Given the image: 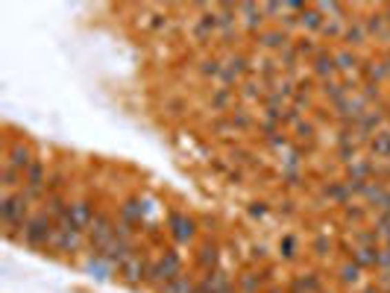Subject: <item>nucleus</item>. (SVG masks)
<instances>
[{
	"instance_id": "18",
	"label": "nucleus",
	"mask_w": 390,
	"mask_h": 293,
	"mask_svg": "<svg viewBox=\"0 0 390 293\" xmlns=\"http://www.w3.org/2000/svg\"><path fill=\"white\" fill-rule=\"evenodd\" d=\"M83 273H85L88 279H94V281H109L114 273H118V270H114L103 255L88 252V255H85V261H83Z\"/></svg>"
},
{
	"instance_id": "53",
	"label": "nucleus",
	"mask_w": 390,
	"mask_h": 293,
	"mask_svg": "<svg viewBox=\"0 0 390 293\" xmlns=\"http://www.w3.org/2000/svg\"><path fill=\"white\" fill-rule=\"evenodd\" d=\"M384 246H390V238H387V241H384Z\"/></svg>"
},
{
	"instance_id": "5",
	"label": "nucleus",
	"mask_w": 390,
	"mask_h": 293,
	"mask_svg": "<svg viewBox=\"0 0 390 293\" xmlns=\"http://www.w3.org/2000/svg\"><path fill=\"white\" fill-rule=\"evenodd\" d=\"M39 156H36V150H32V144L27 138H9L6 141V147H3V164H6V168L27 173V168Z\"/></svg>"
},
{
	"instance_id": "1",
	"label": "nucleus",
	"mask_w": 390,
	"mask_h": 293,
	"mask_svg": "<svg viewBox=\"0 0 390 293\" xmlns=\"http://www.w3.org/2000/svg\"><path fill=\"white\" fill-rule=\"evenodd\" d=\"M56 223L44 214L41 208H36V214H32L24 229H21V246H30V250H50L53 246V238H56Z\"/></svg>"
},
{
	"instance_id": "23",
	"label": "nucleus",
	"mask_w": 390,
	"mask_h": 293,
	"mask_svg": "<svg viewBox=\"0 0 390 293\" xmlns=\"http://www.w3.org/2000/svg\"><path fill=\"white\" fill-rule=\"evenodd\" d=\"M44 214H48L53 223H59L62 217H68V208H71V199H68V194H48L44 196V203L39 205Z\"/></svg>"
},
{
	"instance_id": "24",
	"label": "nucleus",
	"mask_w": 390,
	"mask_h": 293,
	"mask_svg": "<svg viewBox=\"0 0 390 293\" xmlns=\"http://www.w3.org/2000/svg\"><path fill=\"white\" fill-rule=\"evenodd\" d=\"M361 62H364V56L361 53H355L349 50V47H343V50H335V65H338V74L343 77H355L361 70Z\"/></svg>"
},
{
	"instance_id": "2",
	"label": "nucleus",
	"mask_w": 390,
	"mask_h": 293,
	"mask_svg": "<svg viewBox=\"0 0 390 293\" xmlns=\"http://www.w3.org/2000/svg\"><path fill=\"white\" fill-rule=\"evenodd\" d=\"M182 273V255L179 250H162V255L153 258V267H150V276H147V285L144 287H162L165 281L176 279Z\"/></svg>"
},
{
	"instance_id": "25",
	"label": "nucleus",
	"mask_w": 390,
	"mask_h": 293,
	"mask_svg": "<svg viewBox=\"0 0 390 293\" xmlns=\"http://www.w3.org/2000/svg\"><path fill=\"white\" fill-rule=\"evenodd\" d=\"M323 23H326V18H323V12H320L314 3H308L302 12H300V30H305V32H314V35H320V30H323Z\"/></svg>"
},
{
	"instance_id": "26",
	"label": "nucleus",
	"mask_w": 390,
	"mask_h": 293,
	"mask_svg": "<svg viewBox=\"0 0 390 293\" xmlns=\"http://www.w3.org/2000/svg\"><path fill=\"white\" fill-rule=\"evenodd\" d=\"M235 97H238L235 88H223V85L214 88L212 97H209L212 112H232V109H235Z\"/></svg>"
},
{
	"instance_id": "12",
	"label": "nucleus",
	"mask_w": 390,
	"mask_h": 293,
	"mask_svg": "<svg viewBox=\"0 0 390 293\" xmlns=\"http://www.w3.org/2000/svg\"><path fill=\"white\" fill-rule=\"evenodd\" d=\"M68 217H71V223H74L79 232H88V226H91V223H94V217H97V208H94V203H91V199L79 196V199H71Z\"/></svg>"
},
{
	"instance_id": "39",
	"label": "nucleus",
	"mask_w": 390,
	"mask_h": 293,
	"mask_svg": "<svg viewBox=\"0 0 390 293\" xmlns=\"http://www.w3.org/2000/svg\"><path fill=\"white\" fill-rule=\"evenodd\" d=\"M226 117H229V123H232L235 132H247V129H252V114L244 109V105H238V109H232Z\"/></svg>"
},
{
	"instance_id": "34",
	"label": "nucleus",
	"mask_w": 390,
	"mask_h": 293,
	"mask_svg": "<svg viewBox=\"0 0 390 293\" xmlns=\"http://www.w3.org/2000/svg\"><path fill=\"white\" fill-rule=\"evenodd\" d=\"M390 191V182H384V179H370L364 185V203H370V205H378L384 199V194Z\"/></svg>"
},
{
	"instance_id": "11",
	"label": "nucleus",
	"mask_w": 390,
	"mask_h": 293,
	"mask_svg": "<svg viewBox=\"0 0 390 293\" xmlns=\"http://www.w3.org/2000/svg\"><path fill=\"white\" fill-rule=\"evenodd\" d=\"M191 35H194V41H197V44H203V47L214 39V35H217V18H214V6H212V9L205 6V9H203V15H197V18H194V23H191Z\"/></svg>"
},
{
	"instance_id": "14",
	"label": "nucleus",
	"mask_w": 390,
	"mask_h": 293,
	"mask_svg": "<svg viewBox=\"0 0 390 293\" xmlns=\"http://www.w3.org/2000/svg\"><path fill=\"white\" fill-rule=\"evenodd\" d=\"M238 21H240V27H244L247 32H252V35L267 30L265 12H261V6H256V3H238Z\"/></svg>"
},
{
	"instance_id": "4",
	"label": "nucleus",
	"mask_w": 390,
	"mask_h": 293,
	"mask_svg": "<svg viewBox=\"0 0 390 293\" xmlns=\"http://www.w3.org/2000/svg\"><path fill=\"white\" fill-rule=\"evenodd\" d=\"M85 238H88V252H94V255H100L112 243V238H114V217L109 214L106 208H97V217L88 226Z\"/></svg>"
},
{
	"instance_id": "29",
	"label": "nucleus",
	"mask_w": 390,
	"mask_h": 293,
	"mask_svg": "<svg viewBox=\"0 0 390 293\" xmlns=\"http://www.w3.org/2000/svg\"><path fill=\"white\" fill-rule=\"evenodd\" d=\"M194 287H197V279L188 273H179L176 279L165 281L162 287H156V293H194Z\"/></svg>"
},
{
	"instance_id": "51",
	"label": "nucleus",
	"mask_w": 390,
	"mask_h": 293,
	"mask_svg": "<svg viewBox=\"0 0 390 293\" xmlns=\"http://www.w3.org/2000/svg\"><path fill=\"white\" fill-rule=\"evenodd\" d=\"M378 9H382V15H384V21L390 23V3H378Z\"/></svg>"
},
{
	"instance_id": "46",
	"label": "nucleus",
	"mask_w": 390,
	"mask_h": 293,
	"mask_svg": "<svg viewBox=\"0 0 390 293\" xmlns=\"http://www.w3.org/2000/svg\"><path fill=\"white\" fill-rule=\"evenodd\" d=\"M376 273H390V246H378L376 250Z\"/></svg>"
},
{
	"instance_id": "35",
	"label": "nucleus",
	"mask_w": 390,
	"mask_h": 293,
	"mask_svg": "<svg viewBox=\"0 0 390 293\" xmlns=\"http://www.w3.org/2000/svg\"><path fill=\"white\" fill-rule=\"evenodd\" d=\"M347 21H349V18H326L323 30H320V39H326V41H343V32H347Z\"/></svg>"
},
{
	"instance_id": "44",
	"label": "nucleus",
	"mask_w": 390,
	"mask_h": 293,
	"mask_svg": "<svg viewBox=\"0 0 390 293\" xmlns=\"http://www.w3.org/2000/svg\"><path fill=\"white\" fill-rule=\"evenodd\" d=\"M247 211H249V217H252V220H265L270 211H273V205L267 203V199H252V203L247 205Z\"/></svg>"
},
{
	"instance_id": "10",
	"label": "nucleus",
	"mask_w": 390,
	"mask_h": 293,
	"mask_svg": "<svg viewBox=\"0 0 390 293\" xmlns=\"http://www.w3.org/2000/svg\"><path fill=\"white\" fill-rule=\"evenodd\" d=\"M343 44H347L349 50H355V53H358L361 47L370 44V32H367V23H364L361 12H352V15H349L347 32H343Z\"/></svg>"
},
{
	"instance_id": "40",
	"label": "nucleus",
	"mask_w": 390,
	"mask_h": 293,
	"mask_svg": "<svg viewBox=\"0 0 390 293\" xmlns=\"http://www.w3.org/2000/svg\"><path fill=\"white\" fill-rule=\"evenodd\" d=\"M378 250V246H376ZM376 250H364V246H352V261L358 264L361 270H376Z\"/></svg>"
},
{
	"instance_id": "47",
	"label": "nucleus",
	"mask_w": 390,
	"mask_h": 293,
	"mask_svg": "<svg viewBox=\"0 0 390 293\" xmlns=\"http://www.w3.org/2000/svg\"><path fill=\"white\" fill-rule=\"evenodd\" d=\"M261 141H265V144H267L270 150H276V152H279V150H288V147H291V138L285 135V129H279L276 135H270V138H261Z\"/></svg>"
},
{
	"instance_id": "27",
	"label": "nucleus",
	"mask_w": 390,
	"mask_h": 293,
	"mask_svg": "<svg viewBox=\"0 0 390 293\" xmlns=\"http://www.w3.org/2000/svg\"><path fill=\"white\" fill-rule=\"evenodd\" d=\"M276 250H279V258L285 264H294L296 258H300V238H296L294 232H285L276 243Z\"/></svg>"
},
{
	"instance_id": "8",
	"label": "nucleus",
	"mask_w": 390,
	"mask_h": 293,
	"mask_svg": "<svg viewBox=\"0 0 390 293\" xmlns=\"http://www.w3.org/2000/svg\"><path fill=\"white\" fill-rule=\"evenodd\" d=\"M220 258H223V246L217 243V238H205L197 243V252H194V264H197L200 273H212V270H220Z\"/></svg>"
},
{
	"instance_id": "52",
	"label": "nucleus",
	"mask_w": 390,
	"mask_h": 293,
	"mask_svg": "<svg viewBox=\"0 0 390 293\" xmlns=\"http://www.w3.org/2000/svg\"><path fill=\"white\" fill-rule=\"evenodd\" d=\"M382 62H384V68H387V74H390V53H382Z\"/></svg>"
},
{
	"instance_id": "20",
	"label": "nucleus",
	"mask_w": 390,
	"mask_h": 293,
	"mask_svg": "<svg viewBox=\"0 0 390 293\" xmlns=\"http://www.w3.org/2000/svg\"><path fill=\"white\" fill-rule=\"evenodd\" d=\"M358 77H361V82H373V85H382V82H387L390 74H387V68H384V62H382V53L364 59Z\"/></svg>"
},
{
	"instance_id": "45",
	"label": "nucleus",
	"mask_w": 390,
	"mask_h": 293,
	"mask_svg": "<svg viewBox=\"0 0 390 293\" xmlns=\"http://www.w3.org/2000/svg\"><path fill=\"white\" fill-rule=\"evenodd\" d=\"M302 121H305L302 112H300V109H294V105H288V109L282 112V129H296Z\"/></svg>"
},
{
	"instance_id": "36",
	"label": "nucleus",
	"mask_w": 390,
	"mask_h": 293,
	"mask_svg": "<svg viewBox=\"0 0 390 293\" xmlns=\"http://www.w3.org/2000/svg\"><path fill=\"white\" fill-rule=\"evenodd\" d=\"M335 250H338V243L331 241L329 234H317V238L311 241V255L317 258V261H329Z\"/></svg>"
},
{
	"instance_id": "22",
	"label": "nucleus",
	"mask_w": 390,
	"mask_h": 293,
	"mask_svg": "<svg viewBox=\"0 0 390 293\" xmlns=\"http://www.w3.org/2000/svg\"><path fill=\"white\" fill-rule=\"evenodd\" d=\"M267 82L265 79H258V77H249V79H244L238 85V100L240 103H265V97H267Z\"/></svg>"
},
{
	"instance_id": "15",
	"label": "nucleus",
	"mask_w": 390,
	"mask_h": 293,
	"mask_svg": "<svg viewBox=\"0 0 390 293\" xmlns=\"http://www.w3.org/2000/svg\"><path fill=\"white\" fill-rule=\"evenodd\" d=\"M256 39V47L258 50H273V53H279V50H285V47L291 44V35L288 32H282L279 27H267V30H261L258 35H252Z\"/></svg>"
},
{
	"instance_id": "48",
	"label": "nucleus",
	"mask_w": 390,
	"mask_h": 293,
	"mask_svg": "<svg viewBox=\"0 0 390 293\" xmlns=\"http://www.w3.org/2000/svg\"><path fill=\"white\" fill-rule=\"evenodd\" d=\"M273 208H276L282 217H294V214H296V205H294V199H291V196L279 199V205H273Z\"/></svg>"
},
{
	"instance_id": "38",
	"label": "nucleus",
	"mask_w": 390,
	"mask_h": 293,
	"mask_svg": "<svg viewBox=\"0 0 390 293\" xmlns=\"http://www.w3.org/2000/svg\"><path fill=\"white\" fill-rule=\"evenodd\" d=\"M68 185H71V176H68L65 168H53L48 176V194H65Z\"/></svg>"
},
{
	"instance_id": "50",
	"label": "nucleus",
	"mask_w": 390,
	"mask_h": 293,
	"mask_svg": "<svg viewBox=\"0 0 390 293\" xmlns=\"http://www.w3.org/2000/svg\"><path fill=\"white\" fill-rule=\"evenodd\" d=\"M209 168H212L214 173H226V176H229V161H226L223 156H214V159L209 161Z\"/></svg>"
},
{
	"instance_id": "16",
	"label": "nucleus",
	"mask_w": 390,
	"mask_h": 293,
	"mask_svg": "<svg viewBox=\"0 0 390 293\" xmlns=\"http://www.w3.org/2000/svg\"><path fill=\"white\" fill-rule=\"evenodd\" d=\"M364 23H367V32H370V41L376 39L378 44H387V47H390V23L384 21L382 9L373 6V9L364 15Z\"/></svg>"
},
{
	"instance_id": "3",
	"label": "nucleus",
	"mask_w": 390,
	"mask_h": 293,
	"mask_svg": "<svg viewBox=\"0 0 390 293\" xmlns=\"http://www.w3.org/2000/svg\"><path fill=\"white\" fill-rule=\"evenodd\" d=\"M150 267H153V258L147 255V252H135L130 261H123L118 267V279L123 281L126 287H132V290H138L147 285V276H150Z\"/></svg>"
},
{
	"instance_id": "37",
	"label": "nucleus",
	"mask_w": 390,
	"mask_h": 293,
	"mask_svg": "<svg viewBox=\"0 0 390 293\" xmlns=\"http://www.w3.org/2000/svg\"><path fill=\"white\" fill-rule=\"evenodd\" d=\"M294 47H296V53H300V59H308V62L323 53V44H320L314 35H302L300 41H294Z\"/></svg>"
},
{
	"instance_id": "28",
	"label": "nucleus",
	"mask_w": 390,
	"mask_h": 293,
	"mask_svg": "<svg viewBox=\"0 0 390 293\" xmlns=\"http://www.w3.org/2000/svg\"><path fill=\"white\" fill-rule=\"evenodd\" d=\"M382 234L376 232V226H358L352 232V246H364V250H376V246H382Z\"/></svg>"
},
{
	"instance_id": "41",
	"label": "nucleus",
	"mask_w": 390,
	"mask_h": 293,
	"mask_svg": "<svg viewBox=\"0 0 390 293\" xmlns=\"http://www.w3.org/2000/svg\"><path fill=\"white\" fill-rule=\"evenodd\" d=\"M358 150H361V144L358 141H343V144H338V161H343V164H352V161H358Z\"/></svg>"
},
{
	"instance_id": "42",
	"label": "nucleus",
	"mask_w": 390,
	"mask_h": 293,
	"mask_svg": "<svg viewBox=\"0 0 390 293\" xmlns=\"http://www.w3.org/2000/svg\"><path fill=\"white\" fill-rule=\"evenodd\" d=\"M296 281L302 285V290L305 293H320L323 290V279H320L314 270H308V273H302V276H296Z\"/></svg>"
},
{
	"instance_id": "32",
	"label": "nucleus",
	"mask_w": 390,
	"mask_h": 293,
	"mask_svg": "<svg viewBox=\"0 0 390 293\" xmlns=\"http://www.w3.org/2000/svg\"><path fill=\"white\" fill-rule=\"evenodd\" d=\"M367 214H370V211H367V205H361V203H347L340 208V220L347 223V226H352V229H358L361 223L367 220Z\"/></svg>"
},
{
	"instance_id": "19",
	"label": "nucleus",
	"mask_w": 390,
	"mask_h": 293,
	"mask_svg": "<svg viewBox=\"0 0 390 293\" xmlns=\"http://www.w3.org/2000/svg\"><path fill=\"white\" fill-rule=\"evenodd\" d=\"M118 220L130 223V226H135V229H141L144 226V203H141V196H126L123 203L118 205Z\"/></svg>"
},
{
	"instance_id": "13",
	"label": "nucleus",
	"mask_w": 390,
	"mask_h": 293,
	"mask_svg": "<svg viewBox=\"0 0 390 293\" xmlns=\"http://www.w3.org/2000/svg\"><path fill=\"white\" fill-rule=\"evenodd\" d=\"M308 70H311V77L317 82H329V79H338V65H335V50H326L323 47V53L314 56L311 62H308Z\"/></svg>"
},
{
	"instance_id": "9",
	"label": "nucleus",
	"mask_w": 390,
	"mask_h": 293,
	"mask_svg": "<svg viewBox=\"0 0 390 293\" xmlns=\"http://www.w3.org/2000/svg\"><path fill=\"white\" fill-rule=\"evenodd\" d=\"M135 252H141V250H138V238H112V243H109L100 255L106 258V261H109L114 270H118L123 261H130Z\"/></svg>"
},
{
	"instance_id": "31",
	"label": "nucleus",
	"mask_w": 390,
	"mask_h": 293,
	"mask_svg": "<svg viewBox=\"0 0 390 293\" xmlns=\"http://www.w3.org/2000/svg\"><path fill=\"white\" fill-rule=\"evenodd\" d=\"M367 147H370V152H373L376 159L387 161V159H390V129H387V126L378 129V132L370 138V144H367Z\"/></svg>"
},
{
	"instance_id": "7",
	"label": "nucleus",
	"mask_w": 390,
	"mask_h": 293,
	"mask_svg": "<svg viewBox=\"0 0 390 293\" xmlns=\"http://www.w3.org/2000/svg\"><path fill=\"white\" fill-rule=\"evenodd\" d=\"M200 232V223L194 220L185 211H170L167 214V234L174 238L176 243H191Z\"/></svg>"
},
{
	"instance_id": "30",
	"label": "nucleus",
	"mask_w": 390,
	"mask_h": 293,
	"mask_svg": "<svg viewBox=\"0 0 390 293\" xmlns=\"http://www.w3.org/2000/svg\"><path fill=\"white\" fill-rule=\"evenodd\" d=\"M21 188H24V173L21 170H12V168H0V191L6 194H18Z\"/></svg>"
},
{
	"instance_id": "49",
	"label": "nucleus",
	"mask_w": 390,
	"mask_h": 293,
	"mask_svg": "<svg viewBox=\"0 0 390 293\" xmlns=\"http://www.w3.org/2000/svg\"><path fill=\"white\" fill-rule=\"evenodd\" d=\"M267 246L265 243H252V261H258V264H267Z\"/></svg>"
},
{
	"instance_id": "17",
	"label": "nucleus",
	"mask_w": 390,
	"mask_h": 293,
	"mask_svg": "<svg viewBox=\"0 0 390 293\" xmlns=\"http://www.w3.org/2000/svg\"><path fill=\"white\" fill-rule=\"evenodd\" d=\"M320 196H323V203L329 205H347L352 203V194L347 188V179H331V182H323V188H320Z\"/></svg>"
},
{
	"instance_id": "21",
	"label": "nucleus",
	"mask_w": 390,
	"mask_h": 293,
	"mask_svg": "<svg viewBox=\"0 0 390 293\" xmlns=\"http://www.w3.org/2000/svg\"><path fill=\"white\" fill-rule=\"evenodd\" d=\"M338 285L343 290H355L358 285H364V270L352 261V258H343L338 264Z\"/></svg>"
},
{
	"instance_id": "33",
	"label": "nucleus",
	"mask_w": 390,
	"mask_h": 293,
	"mask_svg": "<svg viewBox=\"0 0 390 293\" xmlns=\"http://www.w3.org/2000/svg\"><path fill=\"white\" fill-rule=\"evenodd\" d=\"M197 70H200V77L203 79H220L223 74V59L220 56H203L200 62H197Z\"/></svg>"
},
{
	"instance_id": "43",
	"label": "nucleus",
	"mask_w": 390,
	"mask_h": 293,
	"mask_svg": "<svg viewBox=\"0 0 390 293\" xmlns=\"http://www.w3.org/2000/svg\"><path fill=\"white\" fill-rule=\"evenodd\" d=\"M276 27L282 30V32H296V30H300V12H288V9H285L282 12V18L276 21Z\"/></svg>"
},
{
	"instance_id": "6",
	"label": "nucleus",
	"mask_w": 390,
	"mask_h": 293,
	"mask_svg": "<svg viewBox=\"0 0 390 293\" xmlns=\"http://www.w3.org/2000/svg\"><path fill=\"white\" fill-rule=\"evenodd\" d=\"M50 250L56 255H65V258H74L79 252H88V238H85V232H79V229H56V238H53V246Z\"/></svg>"
},
{
	"instance_id": "54",
	"label": "nucleus",
	"mask_w": 390,
	"mask_h": 293,
	"mask_svg": "<svg viewBox=\"0 0 390 293\" xmlns=\"http://www.w3.org/2000/svg\"><path fill=\"white\" fill-rule=\"evenodd\" d=\"M387 97H390V91H387Z\"/></svg>"
}]
</instances>
